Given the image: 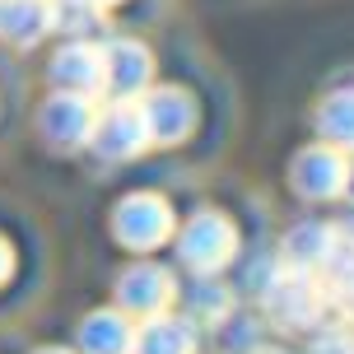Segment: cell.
Instances as JSON below:
<instances>
[{
  "label": "cell",
  "instance_id": "3",
  "mask_svg": "<svg viewBox=\"0 0 354 354\" xmlns=\"http://www.w3.org/2000/svg\"><path fill=\"white\" fill-rule=\"evenodd\" d=\"M112 224H117V238H122L126 248L149 252L173 233V210H168V201H159V196H126Z\"/></svg>",
  "mask_w": 354,
  "mask_h": 354
},
{
  "label": "cell",
  "instance_id": "8",
  "mask_svg": "<svg viewBox=\"0 0 354 354\" xmlns=\"http://www.w3.org/2000/svg\"><path fill=\"white\" fill-rule=\"evenodd\" d=\"M149 80V52L140 42H112L103 52V84L117 98H136Z\"/></svg>",
  "mask_w": 354,
  "mask_h": 354
},
{
  "label": "cell",
  "instance_id": "12",
  "mask_svg": "<svg viewBox=\"0 0 354 354\" xmlns=\"http://www.w3.org/2000/svg\"><path fill=\"white\" fill-rule=\"evenodd\" d=\"M331 238H336V229L322 224V219L294 224V229L284 233V261H289V270H317L326 248H331Z\"/></svg>",
  "mask_w": 354,
  "mask_h": 354
},
{
  "label": "cell",
  "instance_id": "18",
  "mask_svg": "<svg viewBox=\"0 0 354 354\" xmlns=\"http://www.w3.org/2000/svg\"><path fill=\"white\" fill-rule=\"evenodd\" d=\"M340 196H350V201H354V149H350V159H345V177H340Z\"/></svg>",
  "mask_w": 354,
  "mask_h": 354
},
{
  "label": "cell",
  "instance_id": "22",
  "mask_svg": "<svg viewBox=\"0 0 354 354\" xmlns=\"http://www.w3.org/2000/svg\"><path fill=\"white\" fill-rule=\"evenodd\" d=\"M93 5H112V0H93Z\"/></svg>",
  "mask_w": 354,
  "mask_h": 354
},
{
  "label": "cell",
  "instance_id": "5",
  "mask_svg": "<svg viewBox=\"0 0 354 354\" xmlns=\"http://www.w3.org/2000/svg\"><path fill=\"white\" fill-rule=\"evenodd\" d=\"M140 117H145L149 140L177 145V140H187V131H192V122H196V103L182 88H154L140 103Z\"/></svg>",
  "mask_w": 354,
  "mask_h": 354
},
{
  "label": "cell",
  "instance_id": "20",
  "mask_svg": "<svg viewBox=\"0 0 354 354\" xmlns=\"http://www.w3.org/2000/svg\"><path fill=\"white\" fill-rule=\"evenodd\" d=\"M42 354H66V350H42Z\"/></svg>",
  "mask_w": 354,
  "mask_h": 354
},
{
  "label": "cell",
  "instance_id": "9",
  "mask_svg": "<svg viewBox=\"0 0 354 354\" xmlns=\"http://www.w3.org/2000/svg\"><path fill=\"white\" fill-rule=\"evenodd\" d=\"M173 299V275L159 270V266H136L122 275V303L126 313H140V317H154L163 313Z\"/></svg>",
  "mask_w": 354,
  "mask_h": 354
},
{
  "label": "cell",
  "instance_id": "6",
  "mask_svg": "<svg viewBox=\"0 0 354 354\" xmlns=\"http://www.w3.org/2000/svg\"><path fill=\"white\" fill-rule=\"evenodd\" d=\"M88 140L103 149L107 159H126V154H136V149H145V140H149V131H145V117L136 103H117L112 112H107L103 122H93V136Z\"/></svg>",
  "mask_w": 354,
  "mask_h": 354
},
{
  "label": "cell",
  "instance_id": "21",
  "mask_svg": "<svg viewBox=\"0 0 354 354\" xmlns=\"http://www.w3.org/2000/svg\"><path fill=\"white\" fill-rule=\"evenodd\" d=\"M248 354H270V350H248Z\"/></svg>",
  "mask_w": 354,
  "mask_h": 354
},
{
  "label": "cell",
  "instance_id": "7",
  "mask_svg": "<svg viewBox=\"0 0 354 354\" xmlns=\"http://www.w3.org/2000/svg\"><path fill=\"white\" fill-rule=\"evenodd\" d=\"M93 103H88V93H56L52 103L42 107V131H47V140L56 145H80L93 136Z\"/></svg>",
  "mask_w": 354,
  "mask_h": 354
},
{
  "label": "cell",
  "instance_id": "15",
  "mask_svg": "<svg viewBox=\"0 0 354 354\" xmlns=\"http://www.w3.org/2000/svg\"><path fill=\"white\" fill-rule=\"evenodd\" d=\"M52 28V10L42 0H5L0 5V33L15 42H37Z\"/></svg>",
  "mask_w": 354,
  "mask_h": 354
},
{
  "label": "cell",
  "instance_id": "16",
  "mask_svg": "<svg viewBox=\"0 0 354 354\" xmlns=\"http://www.w3.org/2000/svg\"><path fill=\"white\" fill-rule=\"evenodd\" d=\"M317 280L331 284V289H340V294L354 284V238L350 233L336 229L331 248H326V257H322V266H317Z\"/></svg>",
  "mask_w": 354,
  "mask_h": 354
},
{
  "label": "cell",
  "instance_id": "13",
  "mask_svg": "<svg viewBox=\"0 0 354 354\" xmlns=\"http://www.w3.org/2000/svg\"><path fill=\"white\" fill-rule=\"evenodd\" d=\"M317 131L326 145L336 149H354V84L350 88H331L317 103Z\"/></svg>",
  "mask_w": 354,
  "mask_h": 354
},
{
  "label": "cell",
  "instance_id": "14",
  "mask_svg": "<svg viewBox=\"0 0 354 354\" xmlns=\"http://www.w3.org/2000/svg\"><path fill=\"white\" fill-rule=\"evenodd\" d=\"M131 340H136V331H131V322L122 313H93L80 326L84 354H131Z\"/></svg>",
  "mask_w": 354,
  "mask_h": 354
},
{
  "label": "cell",
  "instance_id": "1",
  "mask_svg": "<svg viewBox=\"0 0 354 354\" xmlns=\"http://www.w3.org/2000/svg\"><path fill=\"white\" fill-rule=\"evenodd\" d=\"M177 248H182V261L192 266V270H205L210 275V270H219L238 252V233H233V224L219 210H201V214L187 219Z\"/></svg>",
  "mask_w": 354,
  "mask_h": 354
},
{
  "label": "cell",
  "instance_id": "10",
  "mask_svg": "<svg viewBox=\"0 0 354 354\" xmlns=\"http://www.w3.org/2000/svg\"><path fill=\"white\" fill-rule=\"evenodd\" d=\"M131 350L136 354H192L196 350V331H192V322L154 313V317H145V326L136 331Z\"/></svg>",
  "mask_w": 354,
  "mask_h": 354
},
{
  "label": "cell",
  "instance_id": "11",
  "mask_svg": "<svg viewBox=\"0 0 354 354\" xmlns=\"http://www.w3.org/2000/svg\"><path fill=\"white\" fill-rule=\"evenodd\" d=\"M52 80L66 88V93H93V88H103V52L88 47V42L66 47L52 66Z\"/></svg>",
  "mask_w": 354,
  "mask_h": 354
},
{
  "label": "cell",
  "instance_id": "17",
  "mask_svg": "<svg viewBox=\"0 0 354 354\" xmlns=\"http://www.w3.org/2000/svg\"><path fill=\"white\" fill-rule=\"evenodd\" d=\"M313 354H354V340L345 331H326V336L313 340Z\"/></svg>",
  "mask_w": 354,
  "mask_h": 354
},
{
  "label": "cell",
  "instance_id": "4",
  "mask_svg": "<svg viewBox=\"0 0 354 354\" xmlns=\"http://www.w3.org/2000/svg\"><path fill=\"white\" fill-rule=\"evenodd\" d=\"M340 177H345V149H336V145H313L289 168V182H294V192L303 201H331V196H340Z\"/></svg>",
  "mask_w": 354,
  "mask_h": 354
},
{
  "label": "cell",
  "instance_id": "19",
  "mask_svg": "<svg viewBox=\"0 0 354 354\" xmlns=\"http://www.w3.org/2000/svg\"><path fill=\"white\" fill-rule=\"evenodd\" d=\"M340 299H345V313H350V317H354V284H350V289H345V294H340Z\"/></svg>",
  "mask_w": 354,
  "mask_h": 354
},
{
  "label": "cell",
  "instance_id": "2",
  "mask_svg": "<svg viewBox=\"0 0 354 354\" xmlns=\"http://www.w3.org/2000/svg\"><path fill=\"white\" fill-rule=\"evenodd\" d=\"M266 308L280 326H313L322 317V280L313 270H289L275 275V284L266 289Z\"/></svg>",
  "mask_w": 354,
  "mask_h": 354
}]
</instances>
